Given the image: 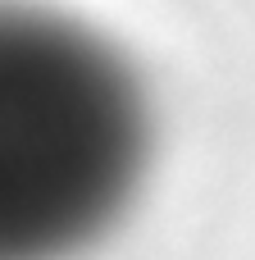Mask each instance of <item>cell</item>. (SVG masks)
<instances>
[{
    "mask_svg": "<svg viewBox=\"0 0 255 260\" xmlns=\"http://www.w3.org/2000/svg\"><path fill=\"white\" fill-rule=\"evenodd\" d=\"M128 73L0 23V260H59L100 233L146 146Z\"/></svg>",
    "mask_w": 255,
    "mask_h": 260,
    "instance_id": "1",
    "label": "cell"
}]
</instances>
